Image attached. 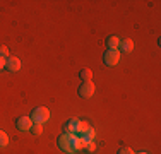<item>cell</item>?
Returning a JSON list of instances; mask_svg holds the SVG:
<instances>
[{
    "instance_id": "obj_1",
    "label": "cell",
    "mask_w": 161,
    "mask_h": 154,
    "mask_svg": "<svg viewBox=\"0 0 161 154\" xmlns=\"http://www.w3.org/2000/svg\"><path fill=\"white\" fill-rule=\"evenodd\" d=\"M74 134H62L58 137V147L62 149L64 152L72 154L74 152Z\"/></svg>"
},
{
    "instance_id": "obj_2",
    "label": "cell",
    "mask_w": 161,
    "mask_h": 154,
    "mask_svg": "<svg viewBox=\"0 0 161 154\" xmlns=\"http://www.w3.org/2000/svg\"><path fill=\"white\" fill-rule=\"evenodd\" d=\"M31 120H33L34 123H41V125H43L45 122H48V120H50V111H48V108H45V106L34 108L33 113H31Z\"/></svg>"
},
{
    "instance_id": "obj_3",
    "label": "cell",
    "mask_w": 161,
    "mask_h": 154,
    "mask_svg": "<svg viewBox=\"0 0 161 154\" xmlns=\"http://www.w3.org/2000/svg\"><path fill=\"white\" fill-rule=\"evenodd\" d=\"M103 60H105V65L113 67V65H117L118 60H120V52H118V50H106L105 55H103Z\"/></svg>"
},
{
    "instance_id": "obj_4",
    "label": "cell",
    "mask_w": 161,
    "mask_h": 154,
    "mask_svg": "<svg viewBox=\"0 0 161 154\" xmlns=\"http://www.w3.org/2000/svg\"><path fill=\"white\" fill-rule=\"evenodd\" d=\"M94 94V84L91 82H82L79 87V96L80 98H91V96Z\"/></svg>"
},
{
    "instance_id": "obj_5",
    "label": "cell",
    "mask_w": 161,
    "mask_h": 154,
    "mask_svg": "<svg viewBox=\"0 0 161 154\" xmlns=\"http://www.w3.org/2000/svg\"><path fill=\"white\" fill-rule=\"evenodd\" d=\"M16 125H17V129L21 130V132H28V130H31V127H33V120H31V117H19Z\"/></svg>"
},
{
    "instance_id": "obj_6",
    "label": "cell",
    "mask_w": 161,
    "mask_h": 154,
    "mask_svg": "<svg viewBox=\"0 0 161 154\" xmlns=\"http://www.w3.org/2000/svg\"><path fill=\"white\" fill-rule=\"evenodd\" d=\"M5 69L9 72H17L19 69H21V62H19V58H16V57H7L5 58Z\"/></svg>"
},
{
    "instance_id": "obj_7",
    "label": "cell",
    "mask_w": 161,
    "mask_h": 154,
    "mask_svg": "<svg viewBox=\"0 0 161 154\" xmlns=\"http://www.w3.org/2000/svg\"><path fill=\"white\" fill-rule=\"evenodd\" d=\"M118 46H120V50H122L124 53H129V52H132V50H134V41L127 38V40L120 41V45H118Z\"/></svg>"
},
{
    "instance_id": "obj_8",
    "label": "cell",
    "mask_w": 161,
    "mask_h": 154,
    "mask_svg": "<svg viewBox=\"0 0 161 154\" xmlns=\"http://www.w3.org/2000/svg\"><path fill=\"white\" fill-rule=\"evenodd\" d=\"M86 146H87V140L84 137H75L74 139V152L75 151H82V149H86Z\"/></svg>"
},
{
    "instance_id": "obj_9",
    "label": "cell",
    "mask_w": 161,
    "mask_h": 154,
    "mask_svg": "<svg viewBox=\"0 0 161 154\" xmlns=\"http://www.w3.org/2000/svg\"><path fill=\"white\" fill-rule=\"evenodd\" d=\"M77 123H79L77 118H74V120H70V122L65 123V127H64L65 134H74V132H75V129H77Z\"/></svg>"
},
{
    "instance_id": "obj_10",
    "label": "cell",
    "mask_w": 161,
    "mask_h": 154,
    "mask_svg": "<svg viewBox=\"0 0 161 154\" xmlns=\"http://www.w3.org/2000/svg\"><path fill=\"white\" fill-rule=\"evenodd\" d=\"M106 45H108V50H117L118 45H120V40L117 36H108L106 38Z\"/></svg>"
},
{
    "instance_id": "obj_11",
    "label": "cell",
    "mask_w": 161,
    "mask_h": 154,
    "mask_svg": "<svg viewBox=\"0 0 161 154\" xmlns=\"http://www.w3.org/2000/svg\"><path fill=\"white\" fill-rule=\"evenodd\" d=\"M89 129H91V125H89L87 122H80V120H79V123H77V129H75V132L80 134V135H84V134H86Z\"/></svg>"
},
{
    "instance_id": "obj_12",
    "label": "cell",
    "mask_w": 161,
    "mask_h": 154,
    "mask_svg": "<svg viewBox=\"0 0 161 154\" xmlns=\"http://www.w3.org/2000/svg\"><path fill=\"white\" fill-rule=\"evenodd\" d=\"M91 77H93V72H91L89 69H82V70H80V79H82L84 82H89Z\"/></svg>"
},
{
    "instance_id": "obj_13",
    "label": "cell",
    "mask_w": 161,
    "mask_h": 154,
    "mask_svg": "<svg viewBox=\"0 0 161 154\" xmlns=\"http://www.w3.org/2000/svg\"><path fill=\"white\" fill-rule=\"evenodd\" d=\"M31 132L34 134V135H41V134H43V127H41V123H33Z\"/></svg>"
},
{
    "instance_id": "obj_14",
    "label": "cell",
    "mask_w": 161,
    "mask_h": 154,
    "mask_svg": "<svg viewBox=\"0 0 161 154\" xmlns=\"http://www.w3.org/2000/svg\"><path fill=\"white\" fill-rule=\"evenodd\" d=\"M7 144H9V137L3 130H0V147H5Z\"/></svg>"
},
{
    "instance_id": "obj_15",
    "label": "cell",
    "mask_w": 161,
    "mask_h": 154,
    "mask_svg": "<svg viewBox=\"0 0 161 154\" xmlns=\"http://www.w3.org/2000/svg\"><path fill=\"white\" fill-rule=\"evenodd\" d=\"M84 139H86V140L87 142H91V140H94V137H96V132H94V130L93 129H89V130H87V132L86 134H84V135H82Z\"/></svg>"
},
{
    "instance_id": "obj_16",
    "label": "cell",
    "mask_w": 161,
    "mask_h": 154,
    "mask_svg": "<svg viewBox=\"0 0 161 154\" xmlns=\"http://www.w3.org/2000/svg\"><path fill=\"white\" fill-rule=\"evenodd\" d=\"M0 57H2V58H7V57H9V50H7V46L0 45Z\"/></svg>"
},
{
    "instance_id": "obj_17",
    "label": "cell",
    "mask_w": 161,
    "mask_h": 154,
    "mask_svg": "<svg viewBox=\"0 0 161 154\" xmlns=\"http://www.w3.org/2000/svg\"><path fill=\"white\" fill-rule=\"evenodd\" d=\"M94 149H96V144H94V140L87 142V146H86V151H87V152H93Z\"/></svg>"
},
{
    "instance_id": "obj_18",
    "label": "cell",
    "mask_w": 161,
    "mask_h": 154,
    "mask_svg": "<svg viewBox=\"0 0 161 154\" xmlns=\"http://www.w3.org/2000/svg\"><path fill=\"white\" fill-rule=\"evenodd\" d=\"M118 154H134V152L129 147H122V149H118Z\"/></svg>"
},
{
    "instance_id": "obj_19",
    "label": "cell",
    "mask_w": 161,
    "mask_h": 154,
    "mask_svg": "<svg viewBox=\"0 0 161 154\" xmlns=\"http://www.w3.org/2000/svg\"><path fill=\"white\" fill-rule=\"evenodd\" d=\"M3 69H5V58H2V57H0V72H2Z\"/></svg>"
},
{
    "instance_id": "obj_20",
    "label": "cell",
    "mask_w": 161,
    "mask_h": 154,
    "mask_svg": "<svg viewBox=\"0 0 161 154\" xmlns=\"http://www.w3.org/2000/svg\"><path fill=\"white\" fill-rule=\"evenodd\" d=\"M137 154H147V152H137Z\"/></svg>"
}]
</instances>
